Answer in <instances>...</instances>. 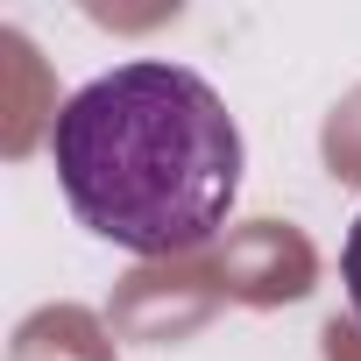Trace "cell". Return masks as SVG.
Returning a JSON list of instances; mask_svg holds the SVG:
<instances>
[{"instance_id":"cell-2","label":"cell","mask_w":361,"mask_h":361,"mask_svg":"<svg viewBox=\"0 0 361 361\" xmlns=\"http://www.w3.org/2000/svg\"><path fill=\"white\" fill-rule=\"evenodd\" d=\"M340 283H347V305H354V319H361V213H354L347 248H340Z\"/></svg>"},{"instance_id":"cell-1","label":"cell","mask_w":361,"mask_h":361,"mask_svg":"<svg viewBox=\"0 0 361 361\" xmlns=\"http://www.w3.org/2000/svg\"><path fill=\"white\" fill-rule=\"evenodd\" d=\"M57 185L99 241L128 255H192L241 199V128L192 64H114L50 121Z\"/></svg>"}]
</instances>
